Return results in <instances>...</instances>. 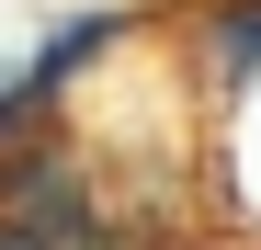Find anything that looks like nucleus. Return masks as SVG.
I'll return each instance as SVG.
<instances>
[{
    "label": "nucleus",
    "instance_id": "nucleus-2",
    "mask_svg": "<svg viewBox=\"0 0 261 250\" xmlns=\"http://www.w3.org/2000/svg\"><path fill=\"white\" fill-rule=\"evenodd\" d=\"M193 57H204V103H250V80H261V0H204L193 12Z\"/></svg>",
    "mask_w": 261,
    "mask_h": 250
},
{
    "label": "nucleus",
    "instance_id": "nucleus-1",
    "mask_svg": "<svg viewBox=\"0 0 261 250\" xmlns=\"http://www.w3.org/2000/svg\"><path fill=\"white\" fill-rule=\"evenodd\" d=\"M125 23H137V12H114V0H80V12H57V23L23 46V80L68 103V80H80V68H102V57L125 46Z\"/></svg>",
    "mask_w": 261,
    "mask_h": 250
},
{
    "label": "nucleus",
    "instance_id": "nucleus-3",
    "mask_svg": "<svg viewBox=\"0 0 261 250\" xmlns=\"http://www.w3.org/2000/svg\"><path fill=\"white\" fill-rule=\"evenodd\" d=\"M0 250H46V239H34V228H12V216H0Z\"/></svg>",
    "mask_w": 261,
    "mask_h": 250
}]
</instances>
